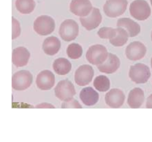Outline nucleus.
Returning <instances> with one entry per match:
<instances>
[{
    "label": "nucleus",
    "mask_w": 152,
    "mask_h": 142,
    "mask_svg": "<svg viewBox=\"0 0 152 142\" xmlns=\"http://www.w3.org/2000/svg\"><path fill=\"white\" fill-rule=\"evenodd\" d=\"M93 8L90 0H72L69 5L70 11L80 17L88 15Z\"/></svg>",
    "instance_id": "9b49d317"
},
{
    "label": "nucleus",
    "mask_w": 152,
    "mask_h": 142,
    "mask_svg": "<svg viewBox=\"0 0 152 142\" xmlns=\"http://www.w3.org/2000/svg\"><path fill=\"white\" fill-rule=\"evenodd\" d=\"M116 26L124 28L127 31L129 37H135L141 31L140 25L129 18H121L118 19Z\"/></svg>",
    "instance_id": "f3484780"
},
{
    "label": "nucleus",
    "mask_w": 152,
    "mask_h": 142,
    "mask_svg": "<svg viewBox=\"0 0 152 142\" xmlns=\"http://www.w3.org/2000/svg\"><path fill=\"white\" fill-rule=\"evenodd\" d=\"M21 33V28L20 22L17 20L12 17V39H15Z\"/></svg>",
    "instance_id": "bb28decb"
},
{
    "label": "nucleus",
    "mask_w": 152,
    "mask_h": 142,
    "mask_svg": "<svg viewBox=\"0 0 152 142\" xmlns=\"http://www.w3.org/2000/svg\"><path fill=\"white\" fill-rule=\"evenodd\" d=\"M93 85L97 91L105 92L110 88V80L106 76L100 75L94 79Z\"/></svg>",
    "instance_id": "b1692460"
},
{
    "label": "nucleus",
    "mask_w": 152,
    "mask_h": 142,
    "mask_svg": "<svg viewBox=\"0 0 152 142\" xmlns=\"http://www.w3.org/2000/svg\"><path fill=\"white\" fill-rule=\"evenodd\" d=\"M127 5V0H107L103 8L107 17L115 18L123 14L126 9Z\"/></svg>",
    "instance_id": "423d86ee"
},
{
    "label": "nucleus",
    "mask_w": 152,
    "mask_h": 142,
    "mask_svg": "<svg viewBox=\"0 0 152 142\" xmlns=\"http://www.w3.org/2000/svg\"><path fill=\"white\" fill-rule=\"evenodd\" d=\"M102 20V17L100 10L96 7H93L91 11L86 17H80L81 25L88 31L97 28Z\"/></svg>",
    "instance_id": "9d476101"
},
{
    "label": "nucleus",
    "mask_w": 152,
    "mask_h": 142,
    "mask_svg": "<svg viewBox=\"0 0 152 142\" xmlns=\"http://www.w3.org/2000/svg\"><path fill=\"white\" fill-rule=\"evenodd\" d=\"M42 48L46 54L53 56L56 54L59 50L61 48V41L56 37H48L44 40Z\"/></svg>",
    "instance_id": "aec40b11"
},
{
    "label": "nucleus",
    "mask_w": 152,
    "mask_h": 142,
    "mask_svg": "<svg viewBox=\"0 0 152 142\" xmlns=\"http://www.w3.org/2000/svg\"><path fill=\"white\" fill-rule=\"evenodd\" d=\"M124 92L119 89H112L105 95V102L106 104L113 108L121 107L125 101Z\"/></svg>",
    "instance_id": "4468645a"
},
{
    "label": "nucleus",
    "mask_w": 152,
    "mask_h": 142,
    "mask_svg": "<svg viewBox=\"0 0 152 142\" xmlns=\"http://www.w3.org/2000/svg\"><path fill=\"white\" fill-rule=\"evenodd\" d=\"M116 33V28L109 27H102L97 31V35L103 39H111L115 36Z\"/></svg>",
    "instance_id": "a878e982"
},
{
    "label": "nucleus",
    "mask_w": 152,
    "mask_h": 142,
    "mask_svg": "<svg viewBox=\"0 0 152 142\" xmlns=\"http://www.w3.org/2000/svg\"><path fill=\"white\" fill-rule=\"evenodd\" d=\"M94 76V70L88 64L80 66L75 72L74 80L79 86H86L92 80Z\"/></svg>",
    "instance_id": "1a4fd4ad"
},
{
    "label": "nucleus",
    "mask_w": 152,
    "mask_h": 142,
    "mask_svg": "<svg viewBox=\"0 0 152 142\" xmlns=\"http://www.w3.org/2000/svg\"><path fill=\"white\" fill-rule=\"evenodd\" d=\"M116 33L115 36L109 39V42L114 46L120 47L126 44L128 40L129 35L127 31L122 27H118L116 28Z\"/></svg>",
    "instance_id": "4be33fe9"
},
{
    "label": "nucleus",
    "mask_w": 152,
    "mask_h": 142,
    "mask_svg": "<svg viewBox=\"0 0 152 142\" xmlns=\"http://www.w3.org/2000/svg\"><path fill=\"white\" fill-rule=\"evenodd\" d=\"M62 108H81L80 103L74 99H71L68 101H64L61 105Z\"/></svg>",
    "instance_id": "cd10ccee"
},
{
    "label": "nucleus",
    "mask_w": 152,
    "mask_h": 142,
    "mask_svg": "<svg viewBox=\"0 0 152 142\" xmlns=\"http://www.w3.org/2000/svg\"><path fill=\"white\" fill-rule=\"evenodd\" d=\"M106 48L102 44H95L90 46L86 53V58L89 63L94 65L103 63L108 56Z\"/></svg>",
    "instance_id": "20e7f679"
},
{
    "label": "nucleus",
    "mask_w": 152,
    "mask_h": 142,
    "mask_svg": "<svg viewBox=\"0 0 152 142\" xmlns=\"http://www.w3.org/2000/svg\"><path fill=\"white\" fill-rule=\"evenodd\" d=\"M55 96L61 101H68L75 95L74 85L69 80L65 79L59 81L55 88Z\"/></svg>",
    "instance_id": "6e6552de"
},
{
    "label": "nucleus",
    "mask_w": 152,
    "mask_h": 142,
    "mask_svg": "<svg viewBox=\"0 0 152 142\" xmlns=\"http://www.w3.org/2000/svg\"><path fill=\"white\" fill-rule=\"evenodd\" d=\"M120 66L119 58L112 53H109L106 60L102 64L97 65L99 70L105 73H113L115 72Z\"/></svg>",
    "instance_id": "2eb2a0df"
},
{
    "label": "nucleus",
    "mask_w": 152,
    "mask_h": 142,
    "mask_svg": "<svg viewBox=\"0 0 152 142\" xmlns=\"http://www.w3.org/2000/svg\"><path fill=\"white\" fill-rule=\"evenodd\" d=\"M150 2H151V5L152 6V0H150Z\"/></svg>",
    "instance_id": "2f4dec72"
},
{
    "label": "nucleus",
    "mask_w": 152,
    "mask_h": 142,
    "mask_svg": "<svg viewBox=\"0 0 152 142\" xmlns=\"http://www.w3.org/2000/svg\"><path fill=\"white\" fill-rule=\"evenodd\" d=\"M30 52L24 47H18L12 50V62L17 67L26 65L30 58Z\"/></svg>",
    "instance_id": "dca6fc26"
},
{
    "label": "nucleus",
    "mask_w": 152,
    "mask_h": 142,
    "mask_svg": "<svg viewBox=\"0 0 152 142\" xmlns=\"http://www.w3.org/2000/svg\"><path fill=\"white\" fill-rule=\"evenodd\" d=\"M53 68L56 73L59 75H65L68 73L71 69L70 62L65 58L56 59L53 63Z\"/></svg>",
    "instance_id": "412c9836"
},
{
    "label": "nucleus",
    "mask_w": 152,
    "mask_h": 142,
    "mask_svg": "<svg viewBox=\"0 0 152 142\" xmlns=\"http://www.w3.org/2000/svg\"><path fill=\"white\" fill-rule=\"evenodd\" d=\"M146 108H152V94H151L147 99L146 102Z\"/></svg>",
    "instance_id": "c756f323"
},
{
    "label": "nucleus",
    "mask_w": 152,
    "mask_h": 142,
    "mask_svg": "<svg viewBox=\"0 0 152 142\" xmlns=\"http://www.w3.org/2000/svg\"><path fill=\"white\" fill-rule=\"evenodd\" d=\"M33 76L31 73L26 70L15 72L12 77V87L16 91H23L31 84Z\"/></svg>",
    "instance_id": "0eeeda50"
},
{
    "label": "nucleus",
    "mask_w": 152,
    "mask_h": 142,
    "mask_svg": "<svg viewBox=\"0 0 152 142\" xmlns=\"http://www.w3.org/2000/svg\"><path fill=\"white\" fill-rule=\"evenodd\" d=\"M36 83L40 89L49 90L55 84V76L50 70H44L37 75Z\"/></svg>",
    "instance_id": "ddd939ff"
},
{
    "label": "nucleus",
    "mask_w": 152,
    "mask_h": 142,
    "mask_svg": "<svg viewBox=\"0 0 152 142\" xmlns=\"http://www.w3.org/2000/svg\"><path fill=\"white\" fill-rule=\"evenodd\" d=\"M146 47L140 41H133L126 48L125 54L131 60H138L144 57L146 53Z\"/></svg>",
    "instance_id": "f8f14e48"
},
{
    "label": "nucleus",
    "mask_w": 152,
    "mask_h": 142,
    "mask_svg": "<svg viewBox=\"0 0 152 142\" xmlns=\"http://www.w3.org/2000/svg\"><path fill=\"white\" fill-rule=\"evenodd\" d=\"M150 75V69L145 64L138 63L130 67L129 76L131 80L136 83H146Z\"/></svg>",
    "instance_id": "f03ea898"
},
{
    "label": "nucleus",
    "mask_w": 152,
    "mask_h": 142,
    "mask_svg": "<svg viewBox=\"0 0 152 142\" xmlns=\"http://www.w3.org/2000/svg\"><path fill=\"white\" fill-rule=\"evenodd\" d=\"M151 67H152V57H151Z\"/></svg>",
    "instance_id": "7c9ffc66"
},
{
    "label": "nucleus",
    "mask_w": 152,
    "mask_h": 142,
    "mask_svg": "<svg viewBox=\"0 0 152 142\" xmlns=\"http://www.w3.org/2000/svg\"><path fill=\"white\" fill-rule=\"evenodd\" d=\"M129 12L135 19L144 21L150 16L151 9L146 1L134 0L129 5Z\"/></svg>",
    "instance_id": "f257e3e1"
},
{
    "label": "nucleus",
    "mask_w": 152,
    "mask_h": 142,
    "mask_svg": "<svg viewBox=\"0 0 152 142\" xmlns=\"http://www.w3.org/2000/svg\"><path fill=\"white\" fill-rule=\"evenodd\" d=\"M36 108H55V106H53L52 105H51L50 104H48V103H42L40 104L39 105H37Z\"/></svg>",
    "instance_id": "c85d7f7f"
},
{
    "label": "nucleus",
    "mask_w": 152,
    "mask_h": 142,
    "mask_svg": "<svg viewBox=\"0 0 152 142\" xmlns=\"http://www.w3.org/2000/svg\"><path fill=\"white\" fill-rule=\"evenodd\" d=\"M144 101V91L140 88L132 89L128 95V104L132 108H140Z\"/></svg>",
    "instance_id": "a211bd4d"
},
{
    "label": "nucleus",
    "mask_w": 152,
    "mask_h": 142,
    "mask_svg": "<svg viewBox=\"0 0 152 142\" xmlns=\"http://www.w3.org/2000/svg\"><path fill=\"white\" fill-rule=\"evenodd\" d=\"M151 40H152V31H151Z\"/></svg>",
    "instance_id": "473e14b6"
},
{
    "label": "nucleus",
    "mask_w": 152,
    "mask_h": 142,
    "mask_svg": "<svg viewBox=\"0 0 152 142\" xmlns=\"http://www.w3.org/2000/svg\"><path fill=\"white\" fill-rule=\"evenodd\" d=\"M78 25L74 20L67 19L60 25L59 34L61 38L66 41H70L76 38L78 34Z\"/></svg>",
    "instance_id": "39448f33"
},
{
    "label": "nucleus",
    "mask_w": 152,
    "mask_h": 142,
    "mask_svg": "<svg viewBox=\"0 0 152 142\" xmlns=\"http://www.w3.org/2000/svg\"><path fill=\"white\" fill-rule=\"evenodd\" d=\"M15 4L17 9L24 14L31 13L36 6L34 0H16Z\"/></svg>",
    "instance_id": "5701e85b"
},
{
    "label": "nucleus",
    "mask_w": 152,
    "mask_h": 142,
    "mask_svg": "<svg viewBox=\"0 0 152 142\" xmlns=\"http://www.w3.org/2000/svg\"><path fill=\"white\" fill-rule=\"evenodd\" d=\"M99 93L91 87L83 88L80 93V98L83 103L87 106L95 105L99 100Z\"/></svg>",
    "instance_id": "6ab92c4d"
},
{
    "label": "nucleus",
    "mask_w": 152,
    "mask_h": 142,
    "mask_svg": "<svg viewBox=\"0 0 152 142\" xmlns=\"http://www.w3.org/2000/svg\"><path fill=\"white\" fill-rule=\"evenodd\" d=\"M66 53L68 56L71 59H78L83 54L82 47L78 43H71L67 47Z\"/></svg>",
    "instance_id": "393cba45"
},
{
    "label": "nucleus",
    "mask_w": 152,
    "mask_h": 142,
    "mask_svg": "<svg viewBox=\"0 0 152 142\" xmlns=\"http://www.w3.org/2000/svg\"><path fill=\"white\" fill-rule=\"evenodd\" d=\"M55 28L54 20L50 16L43 15L38 17L34 21V30L40 36H47L52 33Z\"/></svg>",
    "instance_id": "7ed1b4c3"
}]
</instances>
